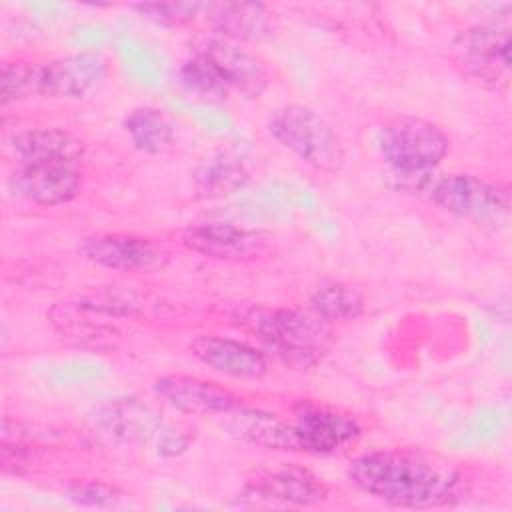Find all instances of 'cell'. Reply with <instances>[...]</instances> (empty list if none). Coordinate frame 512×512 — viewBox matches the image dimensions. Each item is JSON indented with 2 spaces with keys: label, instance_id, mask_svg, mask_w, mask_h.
Returning <instances> with one entry per match:
<instances>
[{
  "label": "cell",
  "instance_id": "obj_10",
  "mask_svg": "<svg viewBox=\"0 0 512 512\" xmlns=\"http://www.w3.org/2000/svg\"><path fill=\"white\" fill-rule=\"evenodd\" d=\"M78 252L92 264L118 272H150L168 262L166 250L134 234H92L80 240Z\"/></svg>",
  "mask_w": 512,
  "mask_h": 512
},
{
  "label": "cell",
  "instance_id": "obj_17",
  "mask_svg": "<svg viewBox=\"0 0 512 512\" xmlns=\"http://www.w3.org/2000/svg\"><path fill=\"white\" fill-rule=\"evenodd\" d=\"M208 30L242 44L266 42L274 36V18L258 2H208L202 6Z\"/></svg>",
  "mask_w": 512,
  "mask_h": 512
},
{
  "label": "cell",
  "instance_id": "obj_27",
  "mask_svg": "<svg viewBox=\"0 0 512 512\" xmlns=\"http://www.w3.org/2000/svg\"><path fill=\"white\" fill-rule=\"evenodd\" d=\"M66 494L72 502L94 508L114 506L122 498V492L116 486L102 480H74L68 484Z\"/></svg>",
  "mask_w": 512,
  "mask_h": 512
},
{
  "label": "cell",
  "instance_id": "obj_24",
  "mask_svg": "<svg viewBox=\"0 0 512 512\" xmlns=\"http://www.w3.org/2000/svg\"><path fill=\"white\" fill-rule=\"evenodd\" d=\"M182 86L194 94L196 98L208 100V102H222L232 92L224 78L218 74V70L202 56L190 54L180 70H178Z\"/></svg>",
  "mask_w": 512,
  "mask_h": 512
},
{
  "label": "cell",
  "instance_id": "obj_15",
  "mask_svg": "<svg viewBox=\"0 0 512 512\" xmlns=\"http://www.w3.org/2000/svg\"><path fill=\"white\" fill-rule=\"evenodd\" d=\"M82 178L74 164H18L10 176L14 196L36 206H60L78 196Z\"/></svg>",
  "mask_w": 512,
  "mask_h": 512
},
{
  "label": "cell",
  "instance_id": "obj_1",
  "mask_svg": "<svg viewBox=\"0 0 512 512\" xmlns=\"http://www.w3.org/2000/svg\"><path fill=\"white\" fill-rule=\"evenodd\" d=\"M346 474L360 492L396 508H440L464 494V476L456 464L416 448L364 452Z\"/></svg>",
  "mask_w": 512,
  "mask_h": 512
},
{
  "label": "cell",
  "instance_id": "obj_20",
  "mask_svg": "<svg viewBox=\"0 0 512 512\" xmlns=\"http://www.w3.org/2000/svg\"><path fill=\"white\" fill-rule=\"evenodd\" d=\"M224 416H230V422H228L230 430L244 442L264 446L270 450L300 452V444H298L294 426L288 422H282L274 414L238 406L236 410H232Z\"/></svg>",
  "mask_w": 512,
  "mask_h": 512
},
{
  "label": "cell",
  "instance_id": "obj_9",
  "mask_svg": "<svg viewBox=\"0 0 512 512\" xmlns=\"http://www.w3.org/2000/svg\"><path fill=\"white\" fill-rule=\"evenodd\" d=\"M110 64L98 52H78L40 64V96L80 100L108 78Z\"/></svg>",
  "mask_w": 512,
  "mask_h": 512
},
{
  "label": "cell",
  "instance_id": "obj_6",
  "mask_svg": "<svg viewBox=\"0 0 512 512\" xmlns=\"http://www.w3.org/2000/svg\"><path fill=\"white\" fill-rule=\"evenodd\" d=\"M510 28L502 24H476L458 32L450 44L454 68L470 82L500 90L508 86L512 68Z\"/></svg>",
  "mask_w": 512,
  "mask_h": 512
},
{
  "label": "cell",
  "instance_id": "obj_13",
  "mask_svg": "<svg viewBox=\"0 0 512 512\" xmlns=\"http://www.w3.org/2000/svg\"><path fill=\"white\" fill-rule=\"evenodd\" d=\"M154 392L172 408L186 414H228L242 406L240 398L218 382L186 374H164L154 380Z\"/></svg>",
  "mask_w": 512,
  "mask_h": 512
},
{
  "label": "cell",
  "instance_id": "obj_21",
  "mask_svg": "<svg viewBox=\"0 0 512 512\" xmlns=\"http://www.w3.org/2000/svg\"><path fill=\"white\" fill-rule=\"evenodd\" d=\"M250 174L240 156L218 150L198 162L192 184L202 198H224L246 186Z\"/></svg>",
  "mask_w": 512,
  "mask_h": 512
},
{
  "label": "cell",
  "instance_id": "obj_3",
  "mask_svg": "<svg viewBox=\"0 0 512 512\" xmlns=\"http://www.w3.org/2000/svg\"><path fill=\"white\" fill-rule=\"evenodd\" d=\"M410 180V190L424 196L440 210L470 218L476 222H492L508 214L510 188L500 182H490L474 174H418L400 176Z\"/></svg>",
  "mask_w": 512,
  "mask_h": 512
},
{
  "label": "cell",
  "instance_id": "obj_23",
  "mask_svg": "<svg viewBox=\"0 0 512 512\" xmlns=\"http://www.w3.org/2000/svg\"><path fill=\"white\" fill-rule=\"evenodd\" d=\"M122 126L132 146L142 154H162L174 144V126L160 108L136 106L124 116Z\"/></svg>",
  "mask_w": 512,
  "mask_h": 512
},
{
  "label": "cell",
  "instance_id": "obj_7",
  "mask_svg": "<svg viewBox=\"0 0 512 512\" xmlns=\"http://www.w3.org/2000/svg\"><path fill=\"white\" fill-rule=\"evenodd\" d=\"M192 54L206 58L224 78L232 92L244 98H258L270 84V72L260 56L242 42L218 32L204 30L192 38Z\"/></svg>",
  "mask_w": 512,
  "mask_h": 512
},
{
  "label": "cell",
  "instance_id": "obj_19",
  "mask_svg": "<svg viewBox=\"0 0 512 512\" xmlns=\"http://www.w3.org/2000/svg\"><path fill=\"white\" fill-rule=\"evenodd\" d=\"M18 164H74L84 156V142L62 128H28L10 138Z\"/></svg>",
  "mask_w": 512,
  "mask_h": 512
},
{
  "label": "cell",
  "instance_id": "obj_25",
  "mask_svg": "<svg viewBox=\"0 0 512 512\" xmlns=\"http://www.w3.org/2000/svg\"><path fill=\"white\" fill-rule=\"evenodd\" d=\"M40 96V64L14 60L0 68V102L2 106Z\"/></svg>",
  "mask_w": 512,
  "mask_h": 512
},
{
  "label": "cell",
  "instance_id": "obj_5",
  "mask_svg": "<svg viewBox=\"0 0 512 512\" xmlns=\"http://www.w3.org/2000/svg\"><path fill=\"white\" fill-rule=\"evenodd\" d=\"M378 150L398 176H418L434 172L448 154L450 140L438 124L414 114H400L380 126Z\"/></svg>",
  "mask_w": 512,
  "mask_h": 512
},
{
  "label": "cell",
  "instance_id": "obj_2",
  "mask_svg": "<svg viewBox=\"0 0 512 512\" xmlns=\"http://www.w3.org/2000/svg\"><path fill=\"white\" fill-rule=\"evenodd\" d=\"M236 318L266 350L294 370L318 366L332 342L328 322L316 314H304L292 308L248 306L238 310Z\"/></svg>",
  "mask_w": 512,
  "mask_h": 512
},
{
  "label": "cell",
  "instance_id": "obj_22",
  "mask_svg": "<svg viewBox=\"0 0 512 512\" xmlns=\"http://www.w3.org/2000/svg\"><path fill=\"white\" fill-rule=\"evenodd\" d=\"M312 314L324 322H348L364 312V296L348 282L324 278L308 294Z\"/></svg>",
  "mask_w": 512,
  "mask_h": 512
},
{
  "label": "cell",
  "instance_id": "obj_26",
  "mask_svg": "<svg viewBox=\"0 0 512 512\" xmlns=\"http://www.w3.org/2000/svg\"><path fill=\"white\" fill-rule=\"evenodd\" d=\"M202 2H144L134 8L146 20L160 26H184L202 16Z\"/></svg>",
  "mask_w": 512,
  "mask_h": 512
},
{
  "label": "cell",
  "instance_id": "obj_8",
  "mask_svg": "<svg viewBox=\"0 0 512 512\" xmlns=\"http://www.w3.org/2000/svg\"><path fill=\"white\" fill-rule=\"evenodd\" d=\"M96 424L114 440L128 444L156 442L158 452L178 454L186 450L190 438L178 430H170L162 418L146 404L124 398L102 406L96 414Z\"/></svg>",
  "mask_w": 512,
  "mask_h": 512
},
{
  "label": "cell",
  "instance_id": "obj_4",
  "mask_svg": "<svg viewBox=\"0 0 512 512\" xmlns=\"http://www.w3.org/2000/svg\"><path fill=\"white\" fill-rule=\"evenodd\" d=\"M268 132L282 148L318 172L334 174L344 164L346 150L340 134L310 106L286 104L278 108L268 122Z\"/></svg>",
  "mask_w": 512,
  "mask_h": 512
},
{
  "label": "cell",
  "instance_id": "obj_18",
  "mask_svg": "<svg viewBox=\"0 0 512 512\" xmlns=\"http://www.w3.org/2000/svg\"><path fill=\"white\" fill-rule=\"evenodd\" d=\"M102 314H112V308L104 310V306L98 302H66L52 306L50 322L64 338L78 346L108 350L114 348L120 332L112 322L102 320Z\"/></svg>",
  "mask_w": 512,
  "mask_h": 512
},
{
  "label": "cell",
  "instance_id": "obj_12",
  "mask_svg": "<svg viewBox=\"0 0 512 512\" xmlns=\"http://www.w3.org/2000/svg\"><path fill=\"white\" fill-rule=\"evenodd\" d=\"M242 494L276 506H314L328 500L326 484L308 468L294 464L258 474L244 486Z\"/></svg>",
  "mask_w": 512,
  "mask_h": 512
},
{
  "label": "cell",
  "instance_id": "obj_14",
  "mask_svg": "<svg viewBox=\"0 0 512 512\" xmlns=\"http://www.w3.org/2000/svg\"><path fill=\"white\" fill-rule=\"evenodd\" d=\"M180 242L190 252L224 262L252 260L264 250V238L258 232L232 222L192 224L182 232Z\"/></svg>",
  "mask_w": 512,
  "mask_h": 512
},
{
  "label": "cell",
  "instance_id": "obj_11",
  "mask_svg": "<svg viewBox=\"0 0 512 512\" xmlns=\"http://www.w3.org/2000/svg\"><path fill=\"white\" fill-rule=\"evenodd\" d=\"M292 426L300 452L306 454H334L352 444L362 432L360 424L352 416L308 400L294 406Z\"/></svg>",
  "mask_w": 512,
  "mask_h": 512
},
{
  "label": "cell",
  "instance_id": "obj_16",
  "mask_svg": "<svg viewBox=\"0 0 512 512\" xmlns=\"http://www.w3.org/2000/svg\"><path fill=\"white\" fill-rule=\"evenodd\" d=\"M190 352L204 366L236 380H258L268 372L266 356L240 340L200 334L190 342Z\"/></svg>",
  "mask_w": 512,
  "mask_h": 512
}]
</instances>
